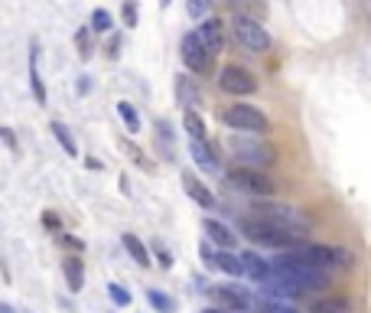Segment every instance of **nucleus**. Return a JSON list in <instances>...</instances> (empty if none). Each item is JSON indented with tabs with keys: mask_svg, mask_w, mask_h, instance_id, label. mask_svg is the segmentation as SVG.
Masks as SVG:
<instances>
[{
	"mask_svg": "<svg viewBox=\"0 0 371 313\" xmlns=\"http://www.w3.org/2000/svg\"><path fill=\"white\" fill-rule=\"evenodd\" d=\"M218 88L228 91V95H235V98H245V95H254V91H258V78L251 76L245 65L232 63L218 72Z\"/></svg>",
	"mask_w": 371,
	"mask_h": 313,
	"instance_id": "obj_5",
	"label": "nucleus"
},
{
	"mask_svg": "<svg viewBox=\"0 0 371 313\" xmlns=\"http://www.w3.org/2000/svg\"><path fill=\"white\" fill-rule=\"evenodd\" d=\"M228 147L238 153V160H245L251 170L258 166H271L273 163V147L260 144V140H251V138H228Z\"/></svg>",
	"mask_w": 371,
	"mask_h": 313,
	"instance_id": "obj_6",
	"label": "nucleus"
},
{
	"mask_svg": "<svg viewBox=\"0 0 371 313\" xmlns=\"http://www.w3.org/2000/svg\"><path fill=\"white\" fill-rule=\"evenodd\" d=\"M189 153H192V160H196L202 170H209V173L218 170V160H215V151L209 147V140H189Z\"/></svg>",
	"mask_w": 371,
	"mask_h": 313,
	"instance_id": "obj_16",
	"label": "nucleus"
},
{
	"mask_svg": "<svg viewBox=\"0 0 371 313\" xmlns=\"http://www.w3.org/2000/svg\"><path fill=\"white\" fill-rule=\"evenodd\" d=\"M241 235L251 238L254 245H264V248H297L300 245V238L297 235H290V232H284V228H277L271 226V222H264V219H241Z\"/></svg>",
	"mask_w": 371,
	"mask_h": 313,
	"instance_id": "obj_2",
	"label": "nucleus"
},
{
	"mask_svg": "<svg viewBox=\"0 0 371 313\" xmlns=\"http://www.w3.org/2000/svg\"><path fill=\"white\" fill-rule=\"evenodd\" d=\"M124 20H127V26L137 23V7L134 3H124Z\"/></svg>",
	"mask_w": 371,
	"mask_h": 313,
	"instance_id": "obj_30",
	"label": "nucleus"
},
{
	"mask_svg": "<svg viewBox=\"0 0 371 313\" xmlns=\"http://www.w3.org/2000/svg\"><path fill=\"white\" fill-rule=\"evenodd\" d=\"M254 213H258V219H264V222H271V226L284 228V232H290V235H297L300 241H303V235L309 232V219L300 209H293V206H284V202H254Z\"/></svg>",
	"mask_w": 371,
	"mask_h": 313,
	"instance_id": "obj_1",
	"label": "nucleus"
},
{
	"mask_svg": "<svg viewBox=\"0 0 371 313\" xmlns=\"http://www.w3.org/2000/svg\"><path fill=\"white\" fill-rule=\"evenodd\" d=\"M228 183L247 196H254V199H267L277 193L271 176H264L260 170H251V166H238V170H228Z\"/></svg>",
	"mask_w": 371,
	"mask_h": 313,
	"instance_id": "obj_4",
	"label": "nucleus"
},
{
	"mask_svg": "<svg viewBox=\"0 0 371 313\" xmlns=\"http://www.w3.org/2000/svg\"><path fill=\"white\" fill-rule=\"evenodd\" d=\"M30 88H33V98L39 105H46V85L39 78V46L33 43V52H30Z\"/></svg>",
	"mask_w": 371,
	"mask_h": 313,
	"instance_id": "obj_18",
	"label": "nucleus"
},
{
	"mask_svg": "<svg viewBox=\"0 0 371 313\" xmlns=\"http://www.w3.org/2000/svg\"><path fill=\"white\" fill-rule=\"evenodd\" d=\"M108 297L114 301V307H127L131 303V290H124L121 284H108Z\"/></svg>",
	"mask_w": 371,
	"mask_h": 313,
	"instance_id": "obj_27",
	"label": "nucleus"
},
{
	"mask_svg": "<svg viewBox=\"0 0 371 313\" xmlns=\"http://www.w3.org/2000/svg\"><path fill=\"white\" fill-rule=\"evenodd\" d=\"M183 189H186V196H189L192 202H199L202 209H215V196H212V189L205 186L196 173H189V170H186V173H183Z\"/></svg>",
	"mask_w": 371,
	"mask_h": 313,
	"instance_id": "obj_12",
	"label": "nucleus"
},
{
	"mask_svg": "<svg viewBox=\"0 0 371 313\" xmlns=\"http://www.w3.org/2000/svg\"><path fill=\"white\" fill-rule=\"evenodd\" d=\"M235 36H238V43L251 52L271 50V33H267L258 20H251V17H235Z\"/></svg>",
	"mask_w": 371,
	"mask_h": 313,
	"instance_id": "obj_7",
	"label": "nucleus"
},
{
	"mask_svg": "<svg viewBox=\"0 0 371 313\" xmlns=\"http://www.w3.org/2000/svg\"><path fill=\"white\" fill-rule=\"evenodd\" d=\"M111 26H114V17L108 10H95V13H91V30H95V33H108Z\"/></svg>",
	"mask_w": 371,
	"mask_h": 313,
	"instance_id": "obj_25",
	"label": "nucleus"
},
{
	"mask_svg": "<svg viewBox=\"0 0 371 313\" xmlns=\"http://www.w3.org/2000/svg\"><path fill=\"white\" fill-rule=\"evenodd\" d=\"M264 313H297L290 303H284V301H267L264 303Z\"/></svg>",
	"mask_w": 371,
	"mask_h": 313,
	"instance_id": "obj_29",
	"label": "nucleus"
},
{
	"mask_svg": "<svg viewBox=\"0 0 371 313\" xmlns=\"http://www.w3.org/2000/svg\"><path fill=\"white\" fill-rule=\"evenodd\" d=\"M62 274H65V284H69V290H78L85 288V264L78 261V258H65L62 261Z\"/></svg>",
	"mask_w": 371,
	"mask_h": 313,
	"instance_id": "obj_17",
	"label": "nucleus"
},
{
	"mask_svg": "<svg viewBox=\"0 0 371 313\" xmlns=\"http://www.w3.org/2000/svg\"><path fill=\"white\" fill-rule=\"evenodd\" d=\"M196 36H199V43L212 52V56H215V52H222V46H225V26H222V20H215V17L202 20V26L196 30Z\"/></svg>",
	"mask_w": 371,
	"mask_h": 313,
	"instance_id": "obj_11",
	"label": "nucleus"
},
{
	"mask_svg": "<svg viewBox=\"0 0 371 313\" xmlns=\"http://www.w3.org/2000/svg\"><path fill=\"white\" fill-rule=\"evenodd\" d=\"M176 98L183 105L186 111H196L199 105H202V91H199L196 78L192 76H176Z\"/></svg>",
	"mask_w": 371,
	"mask_h": 313,
	"instance_id": "obj_13",
	"label": "nucleus"
},
{
	"mask_svg": "<svg viewBox=\"0 0 371 313\" xmlns=\"http://www.w3.org/2000/svg\"><path fill=\"white\" fill-rule=\"evenodd\" d=\"M49 131H52V138L62 144V151L69 153V157H78V144H75V138H72V131H69V127L62 125V121H52Z\"/></svg>",
	"mask_w": 371,
	"mask_h": 313,
	"instance_id": "obj_20",
	"label": "nucleus"
},
{
	"mask_svg": "<svg viewBox=\"0 0 371 313\" xmlns=\"http://www.w3.org/2000/svg\"><path fill=\"white\" fill-rule=\"evenodd\" d=\"M209 7H212V0H186V10H189L192 20H205Z\"/></svg>",
	"mask_w": 371,
	"mask_h": 313,
	"instance_id": "obj_26",
	"label": "nucleus"
},
{
	"mask_svg": "<svg viewBox=\"0 0 371 313\" xmlns=\"http://www.w3.org/2000/svg\"><path fill=\"white\" fill-rule=\"evenodd\" d=\"M124 241V248H127V255H131V258H134L137 264H140V268H150V251H147V245H144V241H140V238L137 235H131V232H127V235L121 238Z\"/></svg>",
	"mask_w": 371,
	"mask_h": 313,
	"instance_id": "obj_19",
	"label": "nucleus"
},
{
	"mask_svg": "<svg viewBox=\"0 0 371 313\" xmlns=\"http://www.w3.org/2000/svg\"><path fill=\"white\" fill-rule=\"evenodd\" d=\"M215 294V301L218 307L228 313H247L251 310V297H247L245 288H238V284H222V288H212Z\"/></svg>",
	"mask_w": 371,
	"mask_h": 313,
	"instance_id": "obj_10",
	"label": "nucleus"
},
{
	"mask_svg": "<svg viewBox=\"0 0 371 313\" xmlns=\"http://www.w3.org/2000/svg\"><path fill=\"white\" fill-rule=\"evenodd\" d=\"M117 114H121V121L127 125V131H131V134H137V131H140V114L134 111V105H131V101H117Z\"/></svg>",
	"mask_w": 371,
	"mask_h": 313,
	"instance_id": "obj_24",
	"label": "nucleus"
},
{
	"mask_svg": "<svg viewBox=\"0 0 371 313\" xmlns=\"http://www.w3.org/2000/svg\"><path fill=\"white\" fill-rule=\"evenodd\" d=\"M313 313H352V307H348L346 297H322V301L313 307Z\"/></svg>",
	"mask_w": 371,
	"mask_h": 313,
	"instance_id": "obj_23",
	"label": "nucleus"
},
{
	"mask_svg": "<svg viewBox=\"0 0 371 313\" xmlns=\"http://www.w3.org/2000/svg\"><path fill=\"white\" fill-rule=\"evenodd\" d=\"M222 121L238 134H251V138H264L271 131V121L267 114L254 108V105H228L222 111Z\"/></svg>",
	"mask_w": 371,
	"mask_h": 313,
	"instance_id": "obj_3",
	"label": "nucleus"
},
{
	"mask_svg": "<svg viewBox=\"0 0 371 313\" xmlns=\"http://www.w3.org/2000/svg\"><path fill=\"white\" fill-rule=\"evenodd\" d=\"M205 238H209L212 245H218V251H232L235 248V235H232V228L218 222V219H205Z\"/></svg>",
	"mask_w": 371,
	"mask_h": 313,
	"instance_id": "obj_14",
	"label": "nucleus"
},
{
	"mask_svg": "<svg viewBox=\"0 0 371 313\" xmlns=\"http://www.w3.org/2000/svg\"><path fill=\"white\" fill-rule=\"evenodd\" d=\"M355 264V255L348 248H335V268H352Z\"/></svg>",
	"mask_w": 371,
	"mask_h": 313,
	"instance_id": "obj_28",
	"label": "nucleus"
},
{
	"mask_svg": "<svg viewBox=\"0 0 371 313\" xmlns=\"http://www.w3.org/2000/svg\"><path fill=\"white\" fill-rule=\"evenodd\" d=\"M157 255H160V264H163V268H170V264H173V258H170V251H157Z\"/></svg>",
	"mask_w": 371,
	"mask_h": 313,
	"instance_id": "obj_31",
	"label": "nucleus"
},
{
	"mask_svg": "<svg viewBox=\"0 0 371 313\" xmlns=\"http://www.w3.org/2000/svg\"><path fill=\"white\" fill-rule=\"evenodd\" d=\"M241 268H245V274L251 277V281H267V277H271V261H264L254 251H245V255H241Z\"/></svg>",
	"mask_w": 371,
	"mask_h": 313,
	"instance_id": "obj_15",
	"label": "nucleus"
},
{
	"mask_svg": "<svg viewBox=\"0 0 371 313\" xmlns=\"http://www.w3.org/2000/svg\"><path fill=\"white\" fill-rule=\"evenodd\" d=\"M0 138L7 140V147H16V144H13V138H10V131H7V127H0Z\"/></svg>",
	"mask_w": 371,
	"mask_h": 313,
	"instance_id": "obj_32",
	"label": "nucleus"
},
{
	"mask_svg": "<svg viewBox=\"0 0 371 313\" xmlns=\"http://www.w3.org/2000/svg\"><path fill=\"white\" fill-rule=\"evenodd\" d=\"M179 52H183V63L192 76H209L212 72V52L199 43L196 33H186L179 43Z\"/></svg>",
	"mask_w": 371,
	"mask_h": 313,
	"instance_id": "obj_8",
	"label": "nucleus"
},
{
	"mask_svg": "<svg viewBox=\"0 0 371 313\" xmlns=\"http://www.w3.org/2000/svg\"><path fill=\"white\" fill-rule=\"evenodd\" d=\"M0 313H13L10 307H7V303H0Z\"/></svg>",
	"mask_w": 371,
	"mask_h": 313,
	"instance_id": "obj_34",
	"label": "nucleus"
},
{
	"mask_svg": "<svg viewBox=\"0 0 371 313\" xmlns=\"http://www.w3.org/2000/svg\"><path fill=\"white\" fill-rule=\"evenodd\" d=\"M147 301H150V307H153L157 313H176V301L170 297V294L157 290V288H150V290H147Z\"/></svg>",
	"mask_w": 371,
	"mask_h": 313,
	"instance_id": "obj_22",
	"label": "nucleus"
},
{
	"mask_svg": "<svg viewBox=\"0 0 371 313\" xmlns=\"http://www.w3.org/2000/svg\"><path fill=\"white\" fill-rule=\"evenodd\" d=\"M199 255H202L205 268H212V271H222V274H228V277L245 274V268H241V255H232V251H212L209 241H202Z\"/></svg>",
	"mask_w": 371,
	"mask_h": 313,
	"instance_id": "obj_9",
	"label": "nucleus"
},
{
	"mask_svg": "<svg viewBox=\"0 0 371 313\" xmlns=\"http://www.w3.org/2000/svg\"><path fill=\"white\" fill-rule=\"evenodd\" d=\"M160 3H163V7H170V3H173V0H160Z\"/></svg>",
	"mask_w": 371,
	"mask_h": 313,
	"instance_id": "obj_35",
	"label": "nucleus"
},
{
	"mask_svg": "<svg viewBox=\"0 0 371 313\" xmlns=\"http://www.w3.org/2000/svg\"><path fill=\"white\" fill-rule=\"evenodd\" d=\"M183 127L189 140H209V131H205V121L199 118V111H186L183 114Z\"/></svg>",
	"mask_w": 371,
	"mask_h": 313,
	"instance_id": "obj_21",
	"label": "nucleus"
},
{
	"mask_svg": "<svg viewBox=\"0 0 371 313\" xmlns=\"http://www.w3.org/2000/svg\"><path fill=\"white\" fill-rule=\"evenodd\" d=\"M202 313H228V310H222V307H205Z\"/></svg>",
	"mask_w": 371,
	"mask_h": 313,
	"instance_id": "obj_33",
	"label": "nucleus"
}]
</instances>
